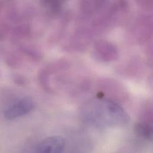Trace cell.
<instances>
[{
    "label": "cell",
    "instance_id": "obj_3",
    "mask_svg": "<svg viewBox=\"0 0 153 153\" xmlns=\"http://www.w3.org/2000/svg\"><path fill=\"white\" fill-rule=\"evenodd\" d=\"M65 140L61 136L54 135L42 140L38 145V153H63Z\"/></svg>",
    "mask_w": 153,
    "mask_h": 153
},
{
    "label": "cell",
    "instance_id": "obj_1",
    "mask_svg": "<svg viewBox=\"0 0 153 153\" xmlns=\"http://www.w3.org/2000/svg\"><path fill=\"white\" fill-rule=\"evenodd\" d=\"M86 117L94 123L109 125H124L129 121L126 111L109 99L96 100L85 109Z\"/></svg>",
    "mask_w": 153,
    "mask_h": 153
},
{
    "label": "cell",
    "instance_id": "obj_5",
    "mask_svg": "<svg viewBox=\"0 0 153 153\" xmlns=\"http://www.w3.org/2000/svg\"><path fill=\"white\" fill-rule=\"evenodd\" d=\"M136 134L140 137L151 140L152 138V128L148 123L139 122L134 127Z\"/></svg>",
    "mask_w": 153,
    "mask_h": 153
},
{
    "label": "cell",
    "instance_id": "obj_2",
    "mask_svg": "<svg viewBox=\"0 0 153 153\" xmlns=\"http://www.w3.org/2000/svg\"><path fill=\"white\" fill-rule=\"evenodd\" d=\"M33 107L34 103L30 98H22L10 105L4 111V117L7 120H13L27 114Z\"/></svg>",
    "mask_w": 153,
    "mask_h": 153
},
{
    "label": "cell",
    "instance_id": "obj_4",
    "mask_svg": "<svg viewBox=\"0 0 153 153\" xmlns=\"http://www.w3.org/2000/svg\"><path fill=\"white\" fill-rule=\"evenodd\" d=\"M95 54L98 58L103 60H110L115 57L117 52L115 47L106 41H100L96 45Z\"/></svg>",
    "mask_w": 153,
    "mask_h": 153
}]
</instances>
